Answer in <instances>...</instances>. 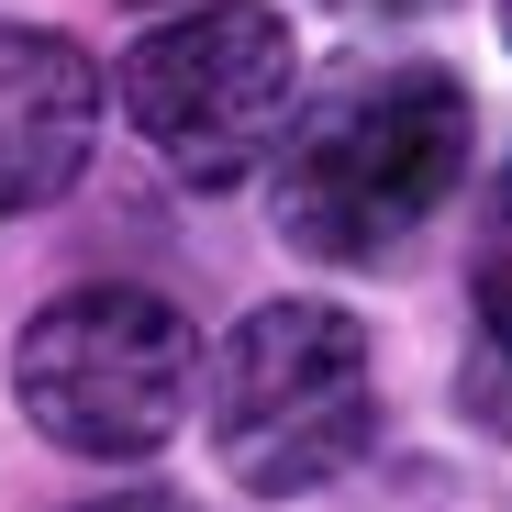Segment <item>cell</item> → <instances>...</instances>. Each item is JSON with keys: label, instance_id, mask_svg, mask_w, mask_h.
Instances as JSON below:
<instances>
[{"label": "cell", "instance_id": "6da1fadb", "mask_svg": "<svg viewBox=\"0 0 512 512\" xmlns=\"http://www.w3.org/2000/svg\"><path fill=\"white\" fill-rule=\"evenodd\" d=\"M479 101L435 56H379L312 90L268 156V223L290 256L323 268H390L468 179Z\"/></svg>", "mask_w": 512, "mask_h": 512}, {"label": "cell", "instance_id": "7a4b0ae2", "mask_svg": "<svg viewBox=\"0 0 512 512\" xmlns=\"http://www.w3.org/2000/svg\"><path fill=\"white\" fill-rule=\"evenodd\" d=\"M379 435L368 323L334 301H256L212 357V457L256 501L334 490Z\"/></svg>", "mask_w": 512, "mask_h": 512}, {"label": "cell", "instance_id": "3957f363", "mask_svg": "<svg viewBox=\"0 0 512 512\" xmlns=\"http://www.w3.org/2000/svg\"><path fill=\"white\" fill-rule=\"evenodd\" d=\"M12 401L67 457H101V468L156 457L190 423V401H201V334L145 279L56 290L23 323V346H12Z\"/></svg>", "mask_w": 512, "mask_h": 512}, {"label": "cell", "instance_id": "277c9868", "mask_svg": "<svg viewBox=\"0 0 512 512\" xmlns=\"http://www.w3.org/2000/svg\"><path fill=\"white\" fill-rule=\"evenodd\" d=\"M123 123L145 134V156L190 190H234L279 156L290 134V90H301V45L268 0H190L167 12L134 56H123Z\"/></svg>", "mask_w": 512, "mask_h": 512}, {"label": "cell", "instance_id": "5b68a950", "mask_svg": "<svg viewBox=\"0 0 512 512\" xmlns=\"http://www.w3.org/2000/svg\"><path fill=\"white\" fill-rule=\"evenodd\" d=\"M112 78L56 23H0V212H45L101 145Z\"/></svg>", "mask_w": 512, "mask_h": 512}, {"label": "cell", "instance_id": "8992f818", "mask_svg": "<svg viewBox=\"0 0 512 512\" xmlns=\"http://www.w3.org/2000/svg\"><path fill=\"white\" fill-rule=\"evenodd\" d=\"M468 301H479V323L457 357V401H468V423H490L512 446V290H468Z\"/></svg>", "mask_w": 512, "mask_h": 512}, {"label": "cell", "instance_id": "52a82bcc", "mask_svg": "<svg viewBox=\"0 0 512 512\" xmlns=\"http://www.w3.org/2000/svg\"><path fill=\"white\" fill-rule=\"evenodd\" d=\"M468 290H512V179L490 190V223H479V256H468Z\"/></svg>", "mask_w": 512, "mask_h": 512}, {"label": "cell", "instance_id": "ba28073f", "mask_svg": "<svg viewBox=\"0 0 512 512\" xmlns=\"http://www.w3.org/2000/svg\"><path fill=\"white\" fill-rule=\"evenodd\" d=\"M90 512H212V501H179V490H112V501H90Z\"/></svg>", "mask_w": 512, "mask_h": 512}, {"label": "cell", "instance_id": "9c48e42d", "mask_svg": "<svg viewBox=\"0 0 512 512\" xmlns=\"http://www.w3.org/2000/svg\"><path fill=\"white\" fill-rule=\"evenodd\" d=\"M334 12H368V23H423V12H446V0H334Z\"/></svg>", "mask_w": 512, "mask_h": 512}, {"label": "cell", "instance_id": "30bf717a", "mask_svg": "<svg viewBox=\"0 0 512 512\" xmlns=\"http://www.w3.org/2000/svg\"><path fill=\"white\" fill-rule=\"evenodd\" d=\"M501 45H512V0H501Z\"/></svg>", "mask_w": 512, "mask_h": 512}]
</instances>
